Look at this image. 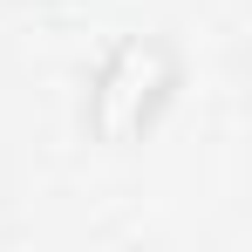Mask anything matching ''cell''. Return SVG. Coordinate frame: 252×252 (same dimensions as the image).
I'll return each instance as SVG.
<instances>
[{"instance_id": "6da1fadb", "label": "cell", "mask_w": 252, "mask_h": 252, "mask_svg": "<svg viewBox=\"0 0 252 252\" xmlns=\"http://www.w3.org/2000/svg\"><path fill=\"white\" fill-rule=\"evenodd\" d=\"M184 89V62L164 34H123L109 41V55L95 62L89 75V95H82V129L109 150H129L143 143L150 129L164 123V109L177 102Z\"/></svg>"}]
</instances>
